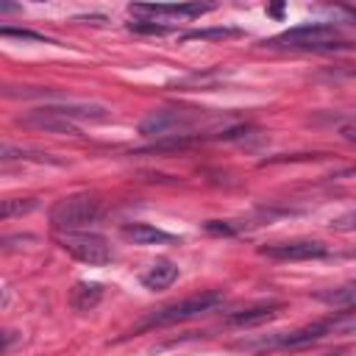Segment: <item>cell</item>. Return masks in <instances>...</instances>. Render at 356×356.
<instances>
[{"instance_id": "obj_1", "label": "cell", "mask_w": 356, "mask_h": 356, "mask_svg": "<svg viewBox=\"0 0 356 356\" xmlns=\"http://www.w3.org/2000/svg\"><path fill=\"white\" fill-rule=\"evenodd\" d=\"M222 303V292H203V295H192V298H184V300H175V303H167L161 309H156L153 314H147L134 331H145V328H153V325H172V323H184V320H192V317H200L211 309H217Z\"/></svg>"}, {"instance_id": "obj_2", "label": "cell", "mask_w": 356, "mask_h": 356, "mask_svg": "<svg viewBox=\"0 0 356 356\" xmlns=\"http://www.w3.org/2000/svg\"><path fill=\"white\" fill-rule=\"evenodd\" d=\"M103 211V203L97 195H70V197H61L53 203L50 209V222L58 228V231H78L89 222H95Z\"/></svg>"}, {"instance_id": "obj_3", "label": "cell", "mask_w": 356, "mask_h": 356, "mask_svg": "<svg viewBox=\"0 0 356 356\" xmlns=\"http://www.w3.org/2000/svg\"><path fill=\"white\" fill-rule=\"evenodd\" d=\"M58 248L67 250L72 259L89 264V267H103L114 259V250L108 245L106 236L100 234H89V231H64L56 236Z\"/></svg>"}, {"instance_id": "obj_4", "label": "cell", "mask_w": 356, "mask_h": 356, "mask_svg": "<svg viewBox=\"0 0 356 356\" xmlns=\"http://www.w3.org/2000/svg\"><path fill=\"white\" fill-rule=\"evenodd\" d=\"M200 125V117L186 114V111H175V108H159L150 111L142 122H139V134L142 136H178V139H189V134Z\"/></svg>"}, {"instance_id": "obj_5", "label": "cell", "mask_w": 356, "mask_h": 356, "mask_svg": "<svg viewBox=\"0 0 356 356\" xmlns=\"http://www.w3.org/2000/svg\"><path fill=\"white\" fill-rule=\"evenodd\" d=\"M331 36H337L334 25H328V22H306V25H295V28L267 39L264 44H270V47H314V50H323V47H334L331 42H325Z\"/></svg>"}, {"instance_id": "obj_6", "label": "cell", "mask_w": 356, "mask_h": 356, "mask_svg": "<svg viewBox=\"0 0 356 356\" xmlns=\"http://www.w3.org/2000/svg\"><path fill=\"white\" fill-rule=\"evenodd\" d=\"M259 256H267L273 261H309V259H325L328 248L317 239H292V242L261 245Z\"/></svg>"}, {"instance_id": "obj_7", "label": "cell", "mask_w": 356, "mask_h": 356, "mask_svg": "<svg viewBox=\"0 0 356 356\" xmlns=\"http://www.w3.org/2000/svg\"><path fill=\"white\" fill-rule=\"evenodd\" d=\"M19 125L25 128H33V131H44V134H56V136H81L78 125L67 117H61L58 111H53L50 106H39L33 111H28L25 117L17 120Z\"/></svg>"}, {"instance_id": "obj_8", "label": "cell", "mask_w": 356, "mask_h": 356, "mask_svg": "<svg viewBox=\"0 0 356 356\" xmlns=\"http://www.w3.org/2000/svg\"><path fill=\"white\" fill-rule=\"evenodd\" d=\"M214 3H134L131 14H145V17H181V19H192V17H203L209 11H214Z\"/></svg>"}, {"instance_id": "obj_9", "label": "cell", "mask_w": 356, "mask_h": 356, "mask_svg": "<svg viewBox=\"0 0 356 356\" xmlns=\"http://www.w3.org/2000/svg\"><path fill=\"white\" fill-rule=\"evenodd\" d=\"M53 111H58L61 117L67 120H89V122H103L108 120V108L100 106V103H81V100H56V103H47Z\"/></svg>"}, {"instance_id": "obj_10", "label": "cell", "mask_w": 356, "mask_h": 356, "mask_svg": "<svg viewBox=\"0 0 356 356\" xmlns=\"http://www.w3.org/2000/svg\"><path fill=\"white\" fill-rule=\"evenodd\" d=\"M120 231L134 245H170V242L178 239L175 234H167V231H161V228H156L150 222H125Z\"/></svg>"}, {"instance_id": "obj_11", "label": "cell", "mask_w": 356, "mask_h": 356, "mask_svg": "<svg viewBox=\"0 0 356 356\" xmlns=\"http://www.w3.org/2000/svg\"><path fill=\"white\" fill-rule=\"evenodd\" d=\"M175 278H178V264L175 261H170V259H159V261H153L145 273H142V286L145 289H167V286H172L175 284Z\"/></svg>"}, {"instance_id": "obj_12", "label": "cell", "mask_w": 356, "mask_h": 356, "mask_svg": "<svg viewBox=\"0 0 356 356\" xmlns=\"http://www.w3.org/2000/svg\"><path fill=\"white\" fill-rule=\"evenodd\" d=\"M334 331V323H314V325H306V328H298V331H289V334H281L275 339H270V345H284V348H298V345H306V342H314L325 334Z\"/></svg>"}, {"instance_id": "obj_13", "label": "cell", "mask_w": 356, "mask_h": 356, "mask_svg": "<svg viewBox=\"0 0 356 356\" xmlns=\"http://www.w3.org/2000/svg\"><path fill=\"white\" fill-rule=\"evenodd\" d=\"M281 312V303H264V306H253V309H242V312H234L228 317L231 325H239V328H250V325H259V323H267L273 317H278Z\"/></svg>"}, {"instance_id": "obj_14", "label": "cell", "mask_w": 356, "mask_h": 356, "mask_svg": "<svg viewBox=\"0 0 356 356\" xmlns=\"http://www.w3.org/2000/svg\"><path fill=\"white\" fill-rule=\"evenodd\" d=\"M70 300H72V309H78V312H92V309L103 300V286L95 284V281H78V284L72 286Z\"/></svg>"}, {"instance_id": "obj_15", "label": "cell", "mask_w": 356, "mask_h": 356, "mask_svg": "<svg viewBox=\"0 0 356 356\" xmlns=\"http://www.w3.org/2000/svg\"><path fill=\"white\" fill-rule=\"evenodd\" d=\"M245 31L239 28H228V25H220V28H197V31H186L181 33L184 42H192V39H200V42H222V39H236L242 36Z\"/></svg>"}, {"instance_id": "obj_16", "label": "cell", "mask_w": 356, "mask_h": 356, "mask_svg": "<svg viewBox=\"0 0 356 356\" xmlns=\"http://www.w3.org/2000/svg\"><path fill=\"white\" fill-rule=\"evenodd\" d=\"M36 206H39V203H36L33 197H6L3 206H0V217H3V220H11V217H17V214L33 211Z\"/></svg>"}, {"instance_id": "obj_17", "label": "cell", "mask_w": 356, "mask_h": 356, "mask_svg": "<svg viewBox=\"0 0 356 356\" xmlns=\"http://www.w3.org/2000/svg\"><path fill=\"white\" fill-rule=\"evenodd\" d=\"M3 161H11V159H33V161H56L50 159L47 153H39V150H22V147H14V145H3Z\"/></svg>"}, {"instance_id": "obj_18", "label": "cell", "mask_w": 356, "mask_h": 356, "mask_svg": "<svg viewBox=\"0 0 356 356\" xmlns=\"http://www.w3.org/2000/svg\"><path fill=\"white\" fill-rule=\"evenodd\" d=\"M0 33L3 36H14V39H28V42H50V39H44L42 33H33V31H25V28H0Z\"/></svg>"}, {"instance_id": "obj_19", "label": "cell", "mask_w": 356, "mask_h": 356, "mask_svg": "<svg viewBox=\"0 0 356 356\" xmlns=\"http://www.w3.org/2000/svg\"><path fill=\"white\" fill-rule=\"evenodd\" d=\"M128 28L136 33H170L167 25H156V22H131Z\"/></svg>"}, {"instance_id": "obj_20", "label": "cell", "mask_w": 356, "mask_h": 356, "mask_svg": "<svg viewBox=\"0 0 356 356\" xmlns=\"http://www.w3.org/2000/svg\"><path fill=\"white\" fill-rule=\"evenodd\" d=\"M331 228H334V231H356V211L331 220Z\"/></svg>"}, {"instance_id": "obj_21", "label": "cell", "mask_w": 356, "mask_h": 356, "mask_svg": "<svg viewBox=\"0 0 356 356\" xmlns=\"http://www.w3.org/2000/svg\"><path fill=\"white\" fill-rule=\"evenodd\" d=\"M342 136L356 145V125H345V128H342Z\"/></svg>"}, {"instance_id": "obj_22", "label": "cell", "mask_w": 356, "mask_h": 356, "mask_svg": "<svg viewBox=\"0 0 356 356\" xmlns=\"http://www.w3.org/2000/svg\"><path fill=\"white\" fill-rule=\"evenodd\" d=\"M337 175H339V178H356V167H345V170H339Z\"/></svg>"}, {"instance_id": "obj_23", "label": "cell", "mask_w": 356, "mask_h": 356, "mask_svg": "<svg viewBox=\"0 0 356 356\" xmlns=\"http://www.w3.org/2000/svg\"><path fill=\"white\" fill-rule=\"evenodd\" d=\"M0 11H19V6H8V3H0Z\"/></svg>"}, {"instance_id": "obj_24", "label": "cell", "mask_w": 356, "mask_h": 356, "mask_svg": "<svg viewBox=\"0 0 356 356\" xmlns=\"http://www.w3.org/2000/svg\"><path fill=\"white\" fill-rule=\"evenodd\" d=\"M348 312H356V298H353V300L348 303Z\"/></svg>"}, {"instance_id": "obj_25", "label": "cell", "mask_w": 356, "mask_h": 356, "mask_svg": "<svg viewBox=\"0 0 356 356\" xmlns=\"http://www.w3.org/2000/svg\"><path fill=\"white\" fill-rule=\"evenodd\" d=\"M353 284H356V281H353Z\"/></svg>"}]
</instances>
